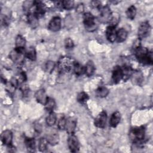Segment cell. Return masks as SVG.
Instances as JSON below:
<instances>
[{
  "instance_id": "1",
  "label": "cell",
  "mask_w": 153,
  "mask_h": 153,
  "mask_svg": "<svg viewBox=\"0 0 153 153\" xmlns=\"http://www.w3.org/2000/svg\"><path fill=\"white\" fill-rule=\"evenodd\" d=\"M134 53L136 58L139 63L147 65L152 64V53L146 47L139 45L137 47L134 48Z\"/></svg>"
},
{
  "instance_id": "2",
  "label": "cell",
  "mask_w": 153,
  "mask_h": 153,
  "mask_svg": "<svg viewBox=\"0 0 153 153\" xmlns=\"http://www.w3.org/2000/svg\"><path fill=\"white\" fill-rule=\"evenodd\" d=\"M145 129L144 127H134L130 129L128 136L134 144H142L145 139Z\"/></svg>"
},
{
  "instance_id": "3",
  "label": "cell",
  "mask_w": 153,
  "mask_h": 153,
  "mask_svg": "<svg viewBox=\"0 0 153 153\" xmlns=\"http://www.w3.org/2000/svg\"><path fill=\"white\" fill-rule=\"evenodd\" d=\"M75 60L69 57H63L60 59L57 63L59 71L62 72H69L73 69Z\"/></svg>"
},
{
  "instance_id": "4",
  "label": "cell",
  "mask_w": 153,
  "mask_h": 153,
  "mask_svg": "<svg viewBox=\"0 0 153 153\" xmlns=\"http://www.w3.org/2000/svg\"><path fill=\"white\" fill-rule=\"evenodd\" d=\"M83 23L85 29L88 32H93L97 27L94 16L90 12H87L84 14Z\"/></svg>"
},
{
  "instance_id": "5",
  "label": "cell",
  "mask_w": 153,
  "mask_h": 153,
  "mask_svg": "<svg viewBox=\"0 0 153 153\" xmlns=\"http://www.w3.org/2000/svg\"><path fill=\"white\" fill-rule=\"evenodd\" d=\"M25 50H19L14 48L9 53L10 59L14 63L20 65H22L25 60Z\"/></svg>"
},
{
  "instance_id": "6",
  "label": "cell",
  "mask_w": 153,
  "mask_h": 153,
  "mask_svg": "<svg viewBox=\"0 0 153 153\" xmlns=\"http://www.w3.org/2000/svg\"><path fill=\"white\" fill-rule=\"evenodd\" d=\"M100 13L98 17V20L100 23H109L112 15V11L108 5L102 6L99 10Z\"/></svg>"
},
{
  "instance_id": "7",
  "label": "cell",
  "mask_w": 153,
  "mask_h": 153,
  "mask_svg": "<svg viewBox=\"0 0 153 153\" xmlns=\"http://www.w3.org/2000/svg\"><path fill=\"white\" fill-rule=\"evenodd\" d=\"M151 26L149 25V23L148 21H145L142 22L137 30V36H138V39L139 40L142 39L147 37L151 32Z\"/></svg>"
},
{
  "instance_id": "8",
  "label": "cell",
  "mask_w": 153,
  "mask_h": 153,
  "mask_svg": "<svg viewBox=\"0 0 153 153\" xmlns=\"http://www.w3.org/2000/svg\"><path fill=\"white\" fill-rule=\"evenodd\" d=\"M68 145L71 152H76L79 149V143L77 137L73 134L69 135L68 139Z\"/></svg>"
},
{
  "instance_id": "9",
  "label": "cell",
  "mask_w": 153,
  "mask_h": 153,
  "mask_svg": "<svg viewBox=\"0 0 153 153\" xmlns=\"http://www.w3.org/2000/svg\"><path fill=\"white\" fill-rule=\"evenodd\" d=\"M107 121V114L105 111L100 112L94 119V124L98 128H103L106 126Z\"/></svg>"
},
{
  "instance_id": "10",
  "label": "cell",
  "mask_w": 153,
  "mask_h": 153,
  "mask_svg": "<svg viewBox=\"0 0 153 153\" xmlns=\"http://www.w3.org/2000/svg\"><path fill=\"white\" fill-rule=\"evenodd\" d=\"M123 79V72L122 68L116 66L114 68L112 72V81L114 84L119 83Z\"/></svg>"
},
{
  "instance_id": "11",
  "label": "cell",
  "mask_w": 153,
  "mask_h": 153,
  "mask_svg": "<svg viewBox=\"0 0 153 153\" xmlns=\"http://www.w3.org/2000/svg\"><path fill=\"white\" fill-rule=\"evenodd\" d=\"M35 10L32 12L38 19L42 17L46 11V5L41 1H35Z\"/></svg>"
},
{
  "instance_id": "12",
  "label": "cell",
  "mask_w": 153,
  "mask_h": 153,
  "mask_svg": "<svg viewBox=\"0 0 153 153\" xmlns=\"http://www.w3.org/2000/svg\"><path fill=\"white\" fill-rule=\"evenodd\" d=\"M76 127V120L74 117H69L66 119L65 129L69 135L73 134L75 133Z\"/></svg>"
},
{
  "instance_id": "13",
  "label": "cell",
  "mask_w": 153,
  "mask_h": 153,
  "mask_svg": "<svg viewBox=\"0 0 153 153\" xmlns=\"http://www.w3.org/2000/svg\"><path fill=\"white\" fill-rule=\"evenodd\" d=\"M61 28V19L59 16L53 17L50 21L48 29L52 32H57Z\"/></svg>"
},
{
  "instance_id": "14",
  "label": "cell",
  "mask_w": 153,
  "mask_h": 153,
  "mask_svg": "<svg viewBox=\"0 0 153 153\" xmlns=\"http://www.w3.org/2000/svg\"><path fill=\"white\" fill-rule=\"evenodd\" d=\"M1 140L2 143L6 145L9 146L12 145L13 141V133L10 130H5L3 131L1 135Z\"/></svg>"
},
{
  "instance_id": "15",
  "label": "cell",
  "mask_w": 153,
  "mask_h": 153,
  "mask_svg": "<svg viewBox=\"0 0 153 153\" xmlns=\"http://www.w3.org/2000/svg\"><path fill=\"white\" fill-rule=\"evenodd\" d=\"M105 33L106 38L109 42H114L115 41H116L117 30L115 27L108 26L106 28Z\"/></svg>"
},
{
  "instance_id": "16",
  "label": "cell",
  "mask_w": 153,
  "mask_h": 153,
  "mask_svg": "<svg viewBox=\"0 0 153 153\" xmlns=\"http://www.w3.org/2000/svg\"><path fill=\"white\" fill-rule=\"evenodd\" d=\"M35 97L38 103L44 105L47 100L48 96H47L45 90L43 88H41L36 91Z\"/></svg>"
},
{
  "instance_id": "17",
  "label": "cell",
  "mask_w": 153,
  "mask_h": 153,
  "mask_svg": "<svg viewBox=\"0 0 153 153\" xmlns=\"http://www.w3.org/2000/svg\"><path fill=\"white\" fill-rule=\"evenodd\" d=\"M38 19H39L32 12H28L27 14V22L32 28L35 29L38 26Z\"/></svg>"
},
{
  "instance_id": "18",
  "label": "cell",
  "mask_w": 153,
  "mask_h": 153,
  "mask_svg": "<svg viewBox=\"0 0 153 153\" xmlns=\"http://www.w3.org/2000/svg\"><path fill=\"white\" fill-rule=\"evenodd\" d=\"M25 143L28 152H33L36 149V143L33 137H26L25 139Z\"/></svg>"
},
{
  "instance_id": "19",
  "label": "cell",
  "mask_w": 153,
  "mask_h": 153,
  "mask_svg": "<svg viewBox=\"0 0 153 153\" xmlns=\"http://www.w3.org/2000/svg\"><path fill=\"white\" fill-rule=\"evenodd\" d=\"M130 77L131 78V81L136 84H140L143 79V74L140 71H133Z\"/></svg>"
},
{
  "instance_id": "20",
  "label": "cell",
  "mask_w": 153,
  "mask_h": 153,
  "mask_svg": "<svg viewBox=\"0 0 153 153\" xmlns=\"http://www.w3.org/2000/svg\"><path fill=\"white\" fill-rule=\"evenodd\" d=\"M120 120H121V114L120 112L118 111L114 112L112 114L110 118V121H109L110 126L114 128L116 127L120 123Z\"/></svg>"
},
{
  "instance_id": "21",
  "label": "cell",
  "mask_w": 153,
  "mask_h": 153,
  "mask_svg": "<svg viewBox=\"0 0 153 153\" xmlns=\"http://www.w3.org/2000/svg\"><path fill=\"white\" fill-rule=\"evenodd\" d=\"M45 138L48 141V144L51 145H56L58 144L59 142V136L56 132H53L48 134Z\"/></svg>"
},
{
  "instance_id": "22",
  "label": "cell",
  "mask_w": 153,
  "mask_h": 153,
  "mask_svg": "<svg viewBox=\"0 0 153 153\" xmlns=\"http://www.w3.org/2000/svg\"><path fill=\"white\" fill-rule=\"evenodd\" d=\"M96 70L95 65L92 60H88L85 66V74L87 76H91L93 75Z\"/></svg>"
},
{
  "instance_id": "23",
  "label": "cell",
  "mask_w": 153,
  "mask_h": 153,
  "mask_svg": "<svg viewBox=\"0 0 153 153\" xmlns=\"http://www.w3.org/2000/svg\"><path fill=\"white\" fill-rule=\"evenodd\" d=\"M26 45V39L25 38L20 35H18L15 40V48L19 50H25Z\"/></svg>"
},
{
  "instance_id": "24",
  "label": "cell",
  "mask_w": 153,
  "mask_h": 153,
  "mask_svg": "<svg viewBox=\"0 0 153 153\" xmlns=\"http://www.w3.org/2000/svg\"><path fill=\"white\" fill-rule=\"evenodd\" d=\"M128 32L124 28H120L119 30H117V38L116 40L118 42H124L127 38Z\"/></svg>"
},
{
  "instance_id": "25",
  "label": "cell",
  "mask_w": 153,
  "mask_h": 153,
  "mask_svg": "<svg viewBox=\"0 0 153 153\" xmlns=\"http://www.w3.org/2000/svg\"><path fill=\"white\" fill-rule=\"evenodd\" d=\"M25 56L32 61H35L36 59V52L34 47H29L25 51Z\"/></svg>"
},
{
  "instance_id": "26",
  "label": "cell",
  "mask_w": 153,
  "mask_h": 153,
  "mask_svg": "<svg viewBox=\"0 0 153 153\" xmlns=\"http://www.w3.org/2000/svg\"><path fill=\"white\" fill-rule=\"evenodd\" d=\"M73 71L76 75L80 76L85 74V66H82L78 62L75 61L74 64Z\"/></svg>"
},
{
  "instance_id": "27",
  "label": "cell",
  "mask_w": 153,
  "mask_h": 153,
  "mask_svg": "<svg viewBox=\"0 0 153 153\" xmlns=\"http://www.w3.org/2000/svg\"><path fill=\"white\" fill-rule=\"evenodd\" d=\"M44 106H45V110L49 113L51 112H53L56 106L55 100L53 98L48 97L47 100L44 105Z\"/></svg>"
},
{
  "instance_id": "28",
  "label": "cell",
  "mask_w": 153,
  "mask_h": 153,
  "mask_svg": "<svg viewBox=\"0 0 153 153\" xmlns=\"http://www.w3.org/2000/svg\"><path fill=\"white\" fill-rule=\"evenodd\" d=\"M109 93V90L104 86H100L96 90V95L101 98H103L106 97Z\"/></svg>"
},
{
  "instance_id": "29",
  "label": "cell",
  "mask_w": 153,
  "mask_h": 153,
  "mask_svg": "<svg viewBox=\"0 0 153 153\" xmlns=\"http://www.w3.org/2000/svg\"><path fill=\"white\" fill-rule=\"evenodd\" d=\"M56 120H57V116H56V114L53 111L50 112L49 115L45 119L46 124H47V126L50 127H51L53 125H54L56 122Z\"/></svg>"
},
{
  "instance_id": "30",
  "label": "cell",
  "mask_w": 153,
  "mask_h": 153,
  "mask_svg": "<svg viewBox=\"0 0 153 153\" xmlns=\"http://www.w3.org/2000/svg\"><path fill=\"white\" fill-rule=\"evenodd\" d=\"M120 16L118 13H112V15L111 17V19L109 22V26H113V27H116V26L120 22Z\"/></svg>"
},
{
  "instance_id": "31",
  "label": "cell",
  "mask_w": 153,
  "mask_h": 153,
  "mask_svg": "<svg viewBox=\"0 0 153 153\" xmlns=\"http://www.w3.org/2000/svg\"><path fill=\"white\" fill-rule=\"evenodd\" d=\"M126 16L128 19L130 20H133L135 18L136 14V8L135 6L131 5L126 10Z\"/></svg>"
},
{
  "instance_id": "32",
  "label": "cell",
  "mask_w": 153,
  "mask_h": 153,
  "mask_svg": "<svg viewBox=\"0 0 153 153\" xmlns=\"http://www.w3.org/2000/svg\"><path fill=\"white\" fill-rule=\"evenodd\" d=\"M76 99L78 102L81 104H84L89 99V96L87 94V93H86L85 92L81 91L78 94Z\"/></svg>"
},
{
  "instance_id": "33",
  "label": "cell",
  "mask_w": 153,
  "mask_h": 153,
  "mask_svg": "<svg viewBox=\"0 0 153 153\" xmlns=\"http://www.w3.org/2000/svg\"><path fill=\"white\" fill-rule=\"evenodd\" d=\"M48 142L47 140L45 137H41L39 139V142H38V148L39 150L41 152H44L47 150V146H48Z\"/></svg>"
},
{
  "instance_id": "34",
  "label": "cell",
  "mask_w": 153,
  "mask_h": 153,
  "mask_svg": "<svg viewBox=\"0 0 153 153\" xmlns=\"http://www.w3.org/2000/svg\"><path fill=\"white\" fill-rule=\"evenodd\" d=\"M62 8L63 9L66 10H70L72 9L74 7V1H62Z\"/></svg>"
},
{
  "instance_id": "35",
  "label": "cell",
  "mask_w": 153,
  "mask_h": 153,
  "mask_svg": "<svg viewBox=\"0 0 153 153\" xmlns=\"http://www.w3.org/2000/svg\"><path fill=\"white\" fill-rule=\"evenodd\" d=\"M66 118L65 117H60V119L58 120V123H57L58 128L60 130H65V126H66Z\"/></svg>"
},
{
  "instance_id": "36",
  "label": "cell",
  "mask_w": 153,
  "mask_h": 153,
  "mask_svg": "<svg viewBox=\"0 0 153 153\" xmlns=\"http://www.w3.org/2000/svg\"><path fill=\"white\" fill-rule=\"evenodd\" d=\"M35 5L34 1H26L23 4V8L25 11H29V10Z\"/></svg>"
},
{
  "instance_id": "37",
  "label": "cell",
  "mask_w": 153,
  "mask_h": 153,
  "mask_svg": "<svg viewBox=\"0 0 153 153\" xmlns=\"http://www.w3.org/2000/svg\"><path fill=\"white\" fill-rule=\"evenodd\" d=\"M16 78L18 79L20 84H21L24 83L26 81L27 76L24 71H20V72L18 73L17 78Z\"/></svg>"
},
{
  "instance_id": "38",
  "label": "cell",
  "mask_w": 153,
  "mask_h": 153,
  "mask_svg": "<svg viewBox=\"0 0 153 153\" xmlns=\"http://www.w3.org/2000/svg\"><path fill=\"white\" fill-rule=\"evenodd\" d=\"M20 90L22 93L23 96L25 97V96H27V94L29 93V88L28 85L26 84H25V82L23 84H21L20 87Z\"/></svg>"
},
{
  "instance_id": "39",
  "label": "cell",
  "mask_w": 153,
  "mask_h": 153,
  "mask_svg": "<svg viewBox=\"0 0 153 153\" xmlns=\"http://www.w3.org/2000/svg\"><path fill=\"white\" fill-rule=\"evenodd\" d=\"M54 67H55L54 62H53V61H50V60L47 62V63H46V64L45 65V71L47 72H49V73L52 72V71L54 69Z\"/></svg>"
},
{
  "instance_id": "40",
  "label": "cell",
  "mask_w": 153,
  "mask_h": 153,
  "mask_svg": "<svg viewBox=\"0 0 153 153\" xmlns=\"http://www.w3.org/2000/svg\"><path fill=\"white\" fill-rule=\"evenodd\" d=\"M65 48L68 50H71L73 48L74 46L73 41L70 38H66L65 40Z\"/></svg>"
},
{
  "instance_id": "41",
  "label": "cell",
  "mask_w": 153,
  "mask_h": 153,
  "mask_svg": "<svg viewBox=\"0 0 153 153\" xmlns=\"http://www.w3.org/2000/svg\"><path fill=\"white\" fill-rule=\"evenodd\" d=\"M90 6L93 9H96L99 10L102 7L101 5V2L99 1H92L90 2Z\"/></svg>"
},
{
  "instance_id": "42",
  "label": "cell",
  "mask_w": 153,
  "mask_h": 153,
  "mask_svg": "<svg viewBox=\"0 0 153 153\" xmlns=\"http://www.w3.org/2000/svg\"><path fill=\"white\" fill-rule=\"evenodd\" d=\"M84 10V5L82 3L78 4L76 7V11L78 13H82Z\"/></svg>"
},
{
  "instance_id": "43",
  "label": "cell",
  "mask_w": 153,
  "mask_h": 153,
  "mask_svg": "<svg viewBox=\"0 0 153 153\" xmlns=\"http://www.w3.org/2000/svg\"><path fill=\"white\" fill-rule=\"evenodd\" d=\"M34 129L35 131L37 133H40L42 131V126L39 123H36L34 124Z\"/></svg>"
},
{
  "instance_id": "44",
  "label": "cell",
  "mask_w": 153,
  "mask_h": 153,
  "mask_svg": "<svg viewBox=\"0 0 153 153\" xmlns=\"http://www.w3.org/2000/svg\"><path fill=\"white\" fill-rule=\"evenodd\" d=\"M1 24L2 25H4V26H6V25H8V18L5 16H3V15H1Z\"/></svg>"
},
{
  "instance_id": "45",
  "label": "cell",
  "mask_w": 153,
  "mask_h": 153,
  "mask_svg": "<svg viewBox=\"0 0 153 153\" xmlns=\"http://www.w3.org/2000/svg\"><path fill=\"white\" fill-rule=\"evenodd\" d=\"M8 148V152H15L16 151V148L14 146H13L12 145H10L9 146H7Z\"/></svg>"
}]
</instances>
